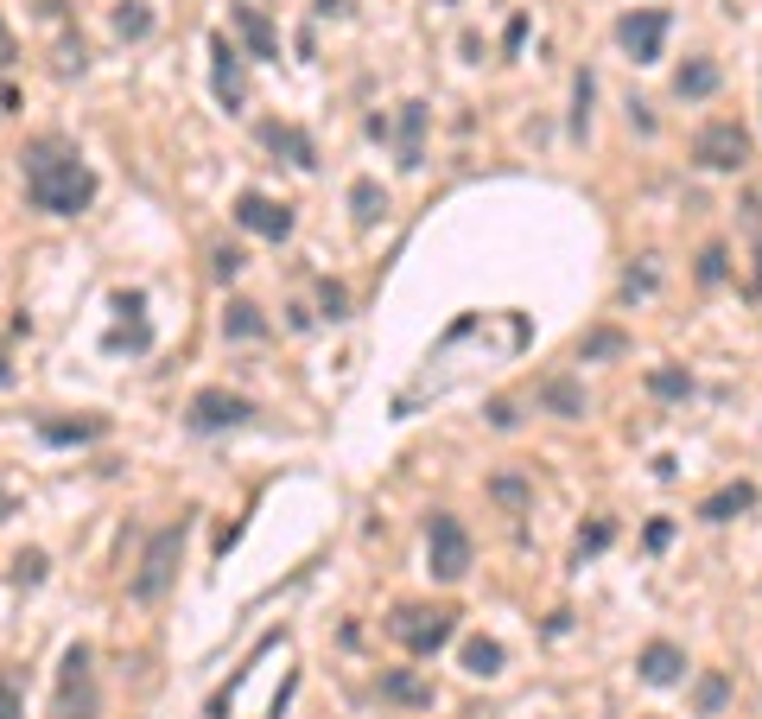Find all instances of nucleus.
Masks as SVG:
<instances>
[{"label":"nucleus","instance_id":"f257e3e1","mask_svg":"<svg viewBox=\"0 0 762 719\" xmlns=\"http://www.w3.org/2000/svg\"><path fill=\"white\" fill-rule=\"evenodd\" d=\"M26 197L51 217H76L96 197V172L83 166V153L71 141L38 134V141H26Z\"/></svg>","mask_w":762,"mask_h":719},{"label":"nucleus","instance_id":"f03ea898","mask_svg":"<svg viewBox=\"0 0 762 719\" xmlns=\"http://www.w3.org/2000/svg\"><path fill=\"white\" fill-rule=\"evenodd\" d=\"M388 631H395V644L407 656H438V649L458 637V611L451 606H400L388 618Z\"/></svg>","mask_w":762,"mask_h":719},{"label":"nucleus","instance_id":"7ed1b4c3","mask_svg":"<svg viewBox=\"0 0 762 719\" xmlns=\"http://www.w3.org/2000/svg\"><path fill=\"white\" fill-rule=\"evenodd\" d=\"M179 554H184V516L146 541L141 573H134V599H141V606H159V599H166V586L179 579Z\"/></svg>","mask_w":762,"mask_h":719},{"label":"nucleus","instance_id":"20e7f679","mask_svg":"<svg viewBox=\"0 0 762 719\" xmlns=\"http://www.w3.org/2000/svg\"><path fill=\"white\" fill-rule=\"evenodd\" d=\"M692 159H699L705 172H743V166H750V128L730 121V115L705 121V128L692 134Z\"/></svg>","mask_w":762,"mask_h":719},{"label":"nucleus","instance_id":"39448f33","mask_svg":"<svg viewBox=\"0 0 762 719\" xmlns=\"http://www.w3.org/2000/svg\"><path fill=\"white\" fill-rule=\"evenodd\" d=\"M426 561H433V579H445V586L471 573V535L451 510H433V523H426Z\"/></svg>","mask_w":762,"mask_h":719},{"label":"nucleus","instance_id":"423d86ee","mask_svg":"<svg viewBox=\"0 0 762 719\" xmlns=\"http://www.w3.org/2000/svg\"><path fill=\"white\" fill-rule=\"evenodd\" d=\"M58 719H96V656H89V644L64 649V669H58Z\"/></svg>","mask_w":762,"mask_h":719},{"label":"nucleus","instance_id":"0eeeda50","mask_svg":"<svg viewBox=\"0 0 762 719\" xmlns=\"http://www.w3.org/2000/svg\"><path fill=\"white\" fill-rule=\"evenodd\" d=\"M667 26H674V13H667V7H636V13H622V20H617V38H622V51H629L636 64H654Z\"/></svg>","mask_w":762,"mask_h":719},{"label":"nucleus","instance_id":"6e6552de","mask_svg":"<svg viewBox=\"0 0 762 719\" xmlns=\"http://www.w3.org/2000/svg\"><path fill=\"white\" fill-rule=\"evenodd\" d=\"M254 420V402L249 395H229V388H204L191 402V427L197 433H222V427H249Z\"/></svg>","mask_w":762,"mask_h":719},{"label":"nucleus","instance_id":"1a4fd4ad","mask_svg":"<svg viewBox=\"0 0 762 719\" xmlns=\"http://www.w3.org/2000/svg\"><path fill=\"white\" fill-rule=\"evenodd\" d=\"M235 224L254 229V236H267V242H287L292 211L287 204H274V197H261V191H242V197H235Z\"/></svg>","mask_w":762,"mask_h":719},{"label":"nucleus","instance_id":"9d476101","mask_svg":"<svg viewBox=\"0 0 762 719\" xmlns=\"http://www.w3.org/2000/svg\"><path fill=\"white\" fill-rule=\"evenodd\" d=\"M261 141H267L274 153H287L292 166H305V172L318 166V147H312V134H299L292 121H261Z\"/></svg>","mask_w":762,"mask_h":719},{"label":"nucleus","instance_id":"9b49d317","mask_svg":"<svg viewBox=\"0 0 762 719\" xmlns=\"http://www.w3.org/2000/svg\"><path fill=\"white\" fill-rule=\"evenodd\" d=\"M636 669H642V682L667 687V682H680V675H687V649H680V644H649L642 656H636Z\"/></svg>","mask_w":762,"mask_h":719},{"label":"nucleus","instance_id":"f8f14e48","mask_svg":"<svg viewBox=\"0 0 762 719\" xmlns=\"http://www.w3.org/2000/svg\"><path fill=\"white\" fill-rule=\"evenodd\" d=\"M210 58H217V103L222 109H242V51L229 38H210Z\"/></svg>","mask_w":762,"mask_h":719},{"label":"nucleus","instance_id":"ddd939ff","mask_svg":"<svg viewBox=\"0 0 762 719\" xmlns=\"http://www.w3.org/2000/svg\"><path fill=\"white\" fill-rule=\"evenodd\" d=\"M382 700H395V707H433V682L413 675V669H395V675H382Z\"/></svg>","mask_w":762,"mask_h":719},{"label":"nucleus","instance_id":"4468645a","mask_svg":"<svg viewBox=\"0 0 762 719\" xmlns=\"http://www.w3.org/2000/svg\"><path fill=\"white\" fill-rule=\"evenodd\" d=\"M541 408L546 415H559V420H579L584 415V388L572 376H546L541 382Z\"/></svg>","mask_w":762,"mask_h":719},{"label":"nucleus","instance_id":"2eb2a0df","mask_svg":"<svg viewBox=\"0 0 762 719\" xmlns=\"http://www.w3.org/2000/svg\"><path fill=\"white\" fill-rule=\"evenodd\" d=\"M235 33L249 38L254 58H280V38H274V26H267V13H261V7H235Z\"/></svg>","mask_w":762,"mask_h":719},{"label":"nucleus","instance_id":"dca6fc26","mask_svg":"<svg viewBox=\"0 0 762 719\" xmlns=\"http://www.w3.org/2000/svg\"><path fill=\"white\" fill-rule=\"evenodd\" d=\"M38 433H45L51 446H83V440H102L109 420L102 415H89V420H38Z\"/></svg>","mask_w":762,"mask_h":719},{"label":"nucleus","instance_id":"f3484780","mask_svg":"<svg viewBox=\"0 0 762 719\" xmlns=\"http://www.w3.org/2000/svg\"><path fill=\"white\" fill-rule=\"evenodd\" d=\"M712 89H718V64H712V58H687V64H680V76H674V96L705 103Z\"/></svg>","mask_w":762,"mask_h":719},{"label":"nucleus","instance_id":"a211bd4d","mask_svg":"<svg viewBox=\"0 0 762 719\" xmlns=\"http://www.w3.org/2000/svg\"><path fill=\"white\" fill-rule=\"evenodd\" d=\"M750 503H757L750 484H725V491H712L705 503H699V516H705V523H730V516H743Z\"/></svg>","mask_w":762,"mask_h":719},{"label":"nucleus","instance_id":"6ab92c4d","mask_svg":"<svg viewBox=\"0 0 762 719\" xmlns=\"http://www.w3.org/2000/svg\"><path fill=\"white\" fill-rule=\"evenodd\" d=\"M420 128H426V103L400 109V166H420Z\"/></svg>","mask_w":762,"mask_h":719},{"label":"nucleus","instance_id":"aec40b11","mask_svg":"<svg viewBox=\"0 0 762 719\" xmlns=\"http://www.w3.org/2000/svg\"><path fill=\"white\" fill-rule=\"evenodd\" d=\"M222 332H229V338H267V319H261V305L235 300L222 312Z\"/></svg>","mask_w":762,"mask_h":719},{"label":"nucleus","instance_id":"412c9836","mask_svg":"<svg viewBox=\"0 0 762 719\" xmlns=\"http://www.w3.org/2000/svg\"><path fill=\"white\" fill-rule=\"evenodd\" d=\"M622 350H629V338H622L617 325H597V332H584V338H579L584 363H597V357H622Z\"/></svg>","mask_w":762,"mask_h":719},{"label":"nucleus","instance_id":"4be33fe9","mask_svg":"<svg viewBox=\"0 0 762 719\" xmlns=\"http://www.w3.org/2000/svg\"><path fill=\"white\" fill-rule=\"evenodd\" d=\"M464 669H471V675H496V669H503V644H496V637H471V644H464Z\"/></svg>","mask_w":762,"mask_h":719},{"label":"nucleus","instance_id":"5701e85b","mask_svg":"<svg viewBox=\"0 0 762 719\" xmlns=\"http://www.w3.org/2000/svg\"><path fill=\"white\" fill-rule=\"evenodd\" d=\"M350 204H356V224H375V217H382V211H388V197H382V185H375V179H356V191H350Z\"/></svg>","mask_w":762,"mask_h":719},{"label":"nucleus","instance_id":"b1692460","mask_svg":"<svg viewBox=\"0 0 762 719\" xmlns=\"http://www.w3.org/2000/svg\"><path fill=\"white\" fill-rule=\"evenodd\" d=\"M725 274H730V249L725 242H705V249H699V287H718Z\"/></svg>","mask_w":762,"mask_h":719},{"label":"nucleus","instance_id":"393cba45","mask_svg":"<svg viewBox=\"0 0 762 719\" xmlns=\"http://www.w3.org/2000/svg\"><path fill=\"white\" fill-rule=\"evenodd\" d=\"M114 33H121V38H146V33H153V13H146L141 0L114 7Z\"/></svg>","mask_w":762,"mask_h":719},{"label":"nucleus","instance_id":"a878e982","mask_svg":"<svg viewBox=\"0 0 762 719\" xmlns=\"http://www.w3.org/2000/svg\"><path fill=\"white\" fill-rule=\"evenodd\" d=\"M591 96H597V83H591V71H579V83H572V134L591 128Z\"/></svg>","mask_w":762,"mask_h":719},{"label":"nucleus","instance_id":"bb28decb","mask_svg":"<svg viewBox=\"0 0 762 719\" xmlns=\"http://www.w3.org/2000/svg\"><path fill=\"white\" fill-rule=\"evenodd\" d=\"M725 700H730V682H725V675H705V682H699V714H705V719L718 714Z\"/></svg>","mask_w":762,"mask_h":719},{"label":"nucleus","instance_id":"cd10ccee","mask_svg":"<svg viewBox=\"0 0 762 719\" xmlns=\"http://www.w3.org/2000/svg\"><path fill=\"white\" fill-rule=\"evenodd\" d=\"M489 491H496V503H503V510H521V503H528V478H496Z\"/></svg>","mask_w":762,"mask_h":719},{"label":"nucleus","instance_id":"c85d7f7f","mask_svg":"<svg viewBox=\"0 0 762 719\" xmlns=\"http://www.w3.org/2000/svg\"><path fill=\"white\" fill-rule=\"evenodd\" d=\"M649 388H654V395H687L692 382H687V370H654Z\"/></svg>","mask_w":762,"mask_h":719},{"label":"nucleus","instance_id":"c756f323","mask_svg":"<svg viewBox=\"0 0 762 719\" xmlns=\"http://www.w3.org/2000/svg\"><path fill=\"white\" fill-rule=\"evenodd\" d=\"M0 719H26V707H20V687H13V675H0Z\"/></svg>","mask_w":762,"mask_h":719},{"label":"nucleus","instance_id":"7c9ffc66","mask_svg":"<svg viewBox=\"0 0 762 719\" xmlns=\"http://www.w3.org/2000/svg\"><path fill=\"white\" fill-rule=\"evenodd\" d=\"M610 535H617L610 523H591V529L579 535V554H597V548H610Z\"/></svg>","mask_w":762,"mask_h":719},{"label":"nucleus","instance_id":"2f4dec72","mask_svg":"<svg viewBox=\"0 0 762 719\" xmlns=\"http://www.w3.org/2000/svg\"><path fill=\"white\" fill-rule=\"evenodd\" d=\"M210 267H217L222 280H235V274H242V255H235V249H217V255H210Z\"/></svg>","mask_w":762,"mask_h":719},{"label":"nucleus","instance_id":"473e14b6","mask_svg":"<svg viewBox=\"0 0 762 719\" xmlns=\"http://www.w3.org/2000/svg\"><path fill=\"white\" fill-rule=\"evenodd\" d=\"M318 300H325V312H330V319H343V305H350V293H343L337 280H325V293H318Z\"/></svg>","mask_w":762,"mask_h":719},{"label":"nucleus","instance_id":"72a5a7b5","mask_svg":"<svg viewBox=\"0 0 762 719\" xmlns=\"http://www.w3.org/2000/svg\"><path fill=\"white\" fill-rule=\"evenodd\" d=\"M13 573H20V579H45V554H20Z\"/></svg>","mask_w":762,"mask_h":719},{"label":"nucleus","instance_id":"f704fd0d","mask_svg":"<svg viewBox=\"0 0 762 719\" xmlns=\"http://www.w3.org/2000/svg\"><path fill=\"white\" fill-rule=\"evenodd\" d=\"M489 420H496V427H503V433H508V427H515V420H521V415H515V402H496V408H489Z\"/></svg>","mask_w":762,"mask_h":719},{"label":"nucleus","instance_id":"c9c22d12","mask_svg":"<svg viewBox=\"0 0 762 719\" xmlns=\"http://www.w3.org/2000/svg\"><path fill=\"white\" fill-rule=\"evenodd\" d=\"M674 541V523H649V548H667Z\"/></svg>","mask_w":762,"mask_h":719},{"label":"nucleus","instance_id":"e433bc0d","mask_svg":"<svg viewBox=\"0 0 762 719\" xmlns=\"http://www.w3.org/2000/svg\"><path fill=\"white\" fill-rule=\"evenodd\" d=\"M13 64V33H7V20H0V71Z\"/></svg>","mask_w":762,"mask_h":719},{"label":"nucleus","instance_id":"4c0bfd02","mask_svg":"<svg viewBox=\"0 0 762 719\" xmlns=\"http://www.w3.org/2000/svg\"><path fill=\"white\" fill-rule=\"evenodd\" d=\"M7 109H20V89H13V83H0V115Z\"/></svg>","mask_w":762,"mask_h":719},{"label":"nucleus","instance_id":"58836bf2","mask_svg":"<svg viewBox=\"0 0 762 719\" xmlns=\"http://www.w3.org/2000/svg\"><path fill=\"white\" fill-rule=\"evenodd\" d=\"M318 13H350V7L343 0H318Z\"/></svg>","mask_w":762,"mask_h":719},{"label":"nucleus","instance_id":"ea45409f","mask_svg":"<svg viewBox=\"0 0 762 719\" xmlns=\"http://www.w3.org/2000/svg\"><path fill=\"white\" fill-rule=\"evenodd\" d=\"M0 516H7V491H0Z\"/></svg>","mask_w":762,"mask_h":719}]
</instances>
